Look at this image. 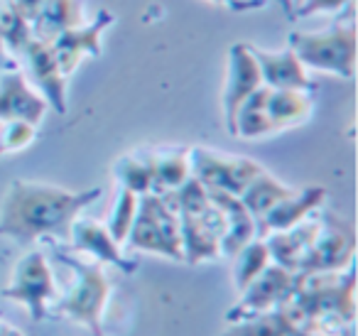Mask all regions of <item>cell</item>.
<instances>
[{
    "label": "cell",
    "instance_id": "cell-1",
    "mask_svg": "<svg viewBox=\"0 0 358 336\" xmlns=\"http://www.w3.org/2000/svg\"><path fill=\"white\" fill-rule=\"evenodd\" d=\"M101 189L69 192L57 184L15 179L0 204V238L30 246L42 238H69V228Z\"/></svg>",
    "mask_w": 358,
    "mask_h": 336
},
{
    "label": "cell",
    "instance_id": "cell-2",
    "mask_svg": "<svg viewBox=\"0 0 358 336\" xmlns=\"http://www.w3.org/2000/svg\"><path fill=\"white\" fill-rule=\"evenodd\" d=\"M287 47L297 55L304 69L324 71L341 79H353L356 74V27L351 22L331 25L319 32L292 30Z\"/></svg>",
    "mask_w": 358,
    "mask_h": 336
},
{
    "label": "cell",
    "instance_id": "cell-3",
    "mask_svg": "<svg viewBox=\"0 0 358 336\" xmlns=\"http://www.w3.org/2000/svg\"><path fill=\"white\" fill-rule=\"evenodd\" d=\"M130 248L155 255L185 260L182 258V233H179V214L164 202L159 194H143L138 199V214L125 238Z\"/></svg>",
    "mask_w": 358,
    "mask_h": 336
},
{
    "label": "cell",
    "instance_id": "cell-4",
    "mask_svg": "<svg viewBox=\"0 0 358 336\" xmlns=\"http://www.w3.org/2000/svg\"><path fill=\"white\" fill-rule=\"evenodd\" d=\"M189 172L209 192H226L234 194V197H241L243 189L260 172H265V167L250 158H236V155L214 153V150L206 148H192Z\"/></svg>",
    "mask_w": 358,
    "mask_h": 336
},
{
    "label": "cell",
    "instance_id": "cell-5",
    "mask_svg": "<svg viewBox=\"0 0 358 336\" xmlns=\"http://www.w3.org/2000/svg\"><path fill=\"white\" fill-rule=\"evenodd\" d=\"M64 260L74 270V285L62 300V314L89 326L94 336H103L101 334V312L108 300V277L101 270V265H84L71 258H64Z\"/></svg>",
    "mask_w": 358,
    "mask_h": 336
},
{
    "label": "cell",
    "instance_id": "cell-6",
    "mask_svg": "<svg viewBox=\"0 0 358 336\" xmlns=\"http://www.w3.org/2000/svg\"><path fill=\"white\" fill-rule=\"evenodd\" d=\"M356 251V233L348 218L336 214H319V231L297 272H336L351 265Z\"/></svg>",
    "mask_w": 358,
    "mask_h": 336
},
{
    "label": "cell",
    "instance_id": "cell-7",
    "mask_svg": "<svg viewBox=\"0 0 358 336\" xmlns=\"http://www.w3.org/2000/svg\"><path fill=\"white\" fill-rule=\"evenodd\" d=\"M3 297L15 300L30 309L32 319H42L47 312V302L57 297V285L47 258L40 251H30L17 260L8 287H3Z\"/></svg>",
    "mask_w": 358,
    "mask_h": 336
},
{
    "label": "cell",
    "instance_id": "cell-8",
    "mask_svg": "<svg viewBox=\"0 0 358 336\" xmlns=\"http://www.w3.org/2000/svg\"><path fill=\"white\" fill-rule=\"evenodd\" d=\"M294 272L285 270L280 265H268L243 292H241V302L226 314L229 321H248L260 314L275 312L285 300H287L289 290H292Z\"/></svg>",
    "mask_w": 358,
    "mask_h": 336
},
{
    "label": "cell",
    "instance_id": "cell-9",
    "mask_svg": "<svg viewBox=\"0 0 358 336\" xmlns=\"http://www.w3.org/2000/svg\"><path fill=\"white\" fill-rule=\"evenodd\" d=\"M115 22V15L110 10H101L91 25H79L71 30L57 35L50 42L52 55H55L57 64H59L62 74L69 76L79 69V64L86 57H99L101 55V37Z\"/></svg>",
    "mask_w": 358,
    "mask_h": 336
},
{
    "label": "cell",
    "instance_id": "cell-10",
    "mask_svg": "<svg viewBox=\"0 0 358 336\" xmlns=\"http://www.w3.org/2000/svg\"><path fill=\"white\" fill-rule=\"evenodd\" d=\"M260 69L255 62L250 42H236L229 50V64H226V86H224V115L229 133L234 130V118L243 101L260 89Z\"/></svg>",
    "mask_w": 358,
    "mask_h": 336
},
{
    "label": "cell",
    "instance_id": "cell-11",
    "mask_svg": "<svg viewBox=\"0 0 358 336\" xmlns=\"http://www.w3.org/2000/svg\"><path fill=\"white\" fill-rule=\"evenodd\" d=\"M27 74L30 81L35 84V91L57 111V113H66V76L62 74L59 64H57L55 55H52L50 42L32 40L22 52Z\"/></svg>",
    "mask_w": 358,
    "mask_h": 336
},
{
    "label": "cell",
    "instance_id": "cell-12",
    "mask_svg": "<svg viewBox=\"0 0 358 336\" xmlns=\"http://www.w3.org/2000/svg\"><path fill=\"white\" fill-rule=\"evenodd\" d=\"M47 111V101L37 94L22 71L0 74V120H27L40 125Z\"/></svg>",
    "mask_w": 358,
    "mask_h": 336
},
{
    "label": "cell",
    "instance_id": "cell-13",
    "mask_svg": "<svg viewBox=\"0 0 358 336\" xmlns=\"http://www.w3.org/2000/svg\"><path fill=\"white\" fill-rule=\"evenodd\" d=\"M253 55L260 69V81L268 89H285V91H309L312 89V79H309V69H304V64L297 59L289 47L280 52L270 50H258L255 45Z\"/></svg>",
    "mask_w": 358,
    "mask_h": 336
},
{
    "label": "cell",
    "instance_id": "cell-14",
    "mask_svg": "<svg viewBox=\"0 0 358 336\" xmlns=\"http://www.w3.org/2000/svg\"><path fill=\"white\" fill-rule=\"evenodd\" d=\"M327 199V189L324 187H304L294 189L289 197H285L280 204H275L268 214L258 221V238H265L270 233L287 231V228L297 226L314 211H319Z\"/></svg>",
    "mask_w": 358,
    "mask_h": 336
},
{
    "label": "cell",
    "instance_id": "cell-15",
    "mask_svg": "<svg viewBox=\"0 0 358 336\" xmlns=\"http://www.w3.org/2000/svg\"><path fill=\"white\" fill-rule=\"evenodd\" d=\"M69 241L74 246V251L86 253V255L96 258L99 262H110V265L120 267L125 272L135 270V262H130L123 255L120 243H115L113 236L108 233V228L96 221V218L76 216V221L69 228Z\"/></svg>",
    "mask_w": 358,
    "mask_h": 336
},
{
    "label": "cell",
    "instance_id": "cell-16",
    "mask_svg": "<svg viewBox=\"0 0 358 336\" xmlns=\"http://www.w3.org/2000/svg\"><path fill=\"white\" fill-rule=\"evenodd\" d=\"M211 202L221 209L224 214V238H221V255L234 258L245 243H250L253 238H258V226H255V218L250 216V211L243 206L238 197L226 192H209Z\"/></svg>",
    "mask_w": 358,
    "mask_h": 336
},
{
    "label": "cell",
    "instance_id": "cell-17",
    "mask_svg": "<svg viewBox=\"0 0 358 336\" xmlns=\"http://www.w3.org/2000/svg\"><path fill=\"white\" fill-rule=\"evenodd\" d=\"M265 115H268L273 135L280 133V130L294 128V125L304 123L312 115V99H309L307 91L268 89V96H265Z\"/></svg>",
    "mask_w": 358,
    "mask_h": 336
},
{
    "label": "cell",
    "instance_id": "cell-18",
    "mask_svg": "<svg viewBox=\"0 0 358 336\" xmlns=\"http://www.w3.org/2000/svg\"><path fill=\"white\" fill-rule=\"evenodd\" d=\"M84 25V8L79 0H45L32 20V37L52 42L57 35Z\"/></svg>",
    "mask_w": 358,
    "mask_h": 336
},
{
    "label": "cell",
    "instance_id": "cell-19",
    "mask_svg": "<svg viewBox=\"0 0 358 336\" xmlns=\"http://www.w3.org/2000/svg\"><path fill=\"white\" fill-rule=\"evenodd\" d=\"M152 164V194H167L192 177L189 172V150L159 148L148 150Z\"/></svg>",
    "mask_w": 358,
    "mask_h": 336
},
{
    "label": "cell",
    "instance_id": "cell-20",
    "mask_svg": "<svg viewBox=\"0 0 358 336\" xmlns=\"http://www.w3.org/2000/svg\"><path fill=\"white\" fill-rule=\"evenodd\" d=\"M292 192H294L292 187H287V184H282L280 179H275L273 174L265 169V172H260L258 177L243 189V194H241L238 199L243 202V206L248 209L250 216L255 218V226H258L260 218H263L275 204H280L285 197H289Z\"/></svg>",
    "mask_w": 358,
    "mask_h": 336
},
{
    "label": "cell",
    "instance_id": "cell-21",
    "mask_svg": "<svg viewBox=\"0 0 358 336\" xmlns=\"http://www.w3.org/2000/svg\"><path fill=\"white\" fill-rule=\"evenodd\" d=\"M113 174L118 179V187H125L135 192L138 197L152 194V164H150V153H130L120 158L113 167Z\"/></svg>",
    "mask_w": 358,
    "mask_h": 336
},
{
    "label": "cell",
    "instance_id": "cell-22",
    "mask_svg": "<svg viewBox=\"0 0 358 336\" xmlns=\"http://www.w3.org/2000/svg\"><path fill=\"white\" fill-rule=\"evenodd\" d=\"M236 267H234V285L238 292H243L265 267L270 265V251L263 238H253L236 253Z\"/></svg>",
    "mask_w": 358,
    "mask_h": 336
},
{
    "label": "cell",
    "instance_id": "cell-23",
    "mask_svg": "<svg viewBox=\"0 0 358 336\" xmlns=\"http://www.w3.org/2000/svg\"><path fill=\"white\" fill-rule=\"evenodd\" d=\"M0 40L8 47L13 57H20L25 52V47L30 45L35 37H32V25L6 3L0 0Z\"/></svg>",
    "mask_w": 358,
    "mask_h": 336
},
{
    "label": "cell",
    "instance_id": "cell-24",
    "mask_svg": "<svg viewBox=\"0 0 358 336\" xmlns=\"http://www.w3.org/2000/svg\"><path fill=\"white\" fill-rule=\"evenodd\" d=\"M292 329H297V326L292 324V316L287 314L285 307H278V309L268 312V314L241 321L234 331H229V334H224V336H287Z\"/></svg>",
    "mask_w": 358,
    "mask_h": 336
},
{
    "label": "cell",
    "instance_id": "cell-25",
    "mask_svg": "<svg viewBox=\"0 0 358 336\" xmlns=\"http://www.w3.org/2000/svg\"><path fill=\"white\" fill-rule=\"evenodd\" d=\"M138 194L130 192L125 187L115 189V197H113V206H110V216H108V233L113 236L115 243H125L130 233V226L135 221V214H138Z\"/></svg>",
    "mask_w": 358,
    "mask_h": 336
},
{
    "label": "cell",
    "instance_id": "cell-26",
    "mask_svg": "<svg viewBox=\"0 0 358 336\" xmlns=\"http://www.w3.org/2000/svg\"><path fill=\"white\" fill-rule=\"evenodd\" d=\"M35 133L37 125L27 123V120H8L3 133H0V158L27 148L35 140Z\"/></svg>",
    "mask_w": 358,
    "mask_h": 336
},
{
    "label": "cell",
    "instance_id": "cell-27",
    "mask_svg": "<svg viewBox=\"0 0 358 336\" xmlns=\"http://www.w3.org/2000/svg\"><path fill=\"white\" fill-rule=\"evenodd\" d=\"M351 0H297L294 15L297 18H312V15H327V13H338Z\"/></svg>",
    "mask_w": 358,
    "mask_h": 336
},
{
    "label": "cell",
    "instance_id": "cell-28",
    "mask_svg": "<svg viewBox=\"0 0 358 336\" xmlns=\"http://www.w3.org/2000/svg\"><path fill=\"white\" fill-rule=\"evenodd\" d=\"M6 3L10 8H15V10L32 25V20L37 18V13H40V8H42L45 0H6Z\"/></svg>",
    "mask_w": 358,
    "mask_h": 336
},
{
    "label": "cell",
    "instance_id": "cell-29",
    "mask_svg": "<svg viewBox=\"0 0 358 336\" xmlns=\"http://www.w3.org/2000/svg\"><path fill=\"white\" fill-rule=\"evenodd\" d=\"M8 71H17V62L0 40V74H8Z\"/></svg>",
    "mask_w": 358,
    "mask_h": 336
},
{
    "label": "cell",
    "instance_id": "cell-30",
    "mask_svg": "<svg viewBox=\"0 0 358 336\" xmlns=\"http://www.w3.org/2000/svg\"><path fill=\"white\" fill-rule=\"evenodd\" d=\"M211 3L231 8V10H245V8H253V6H248V3H243V0H211Z\"/></svg>",
    "mask_w": 358,
    "mask_h": 336
},
{
    "label": "cell",
    "instance_id": "cell-31",
    "mask_svg": "<svg viewBox=\"0 0 358 336\" xmlns=\"http://www.w3.org/2000/svg\"><path fill=\"white\" fill-rule=\"evenodd\" d=\"M294 3H297V0H294ZM294 3H292V6H294Z\"/></svg>",
    "mask_w": 358,
    "mask_h": 336
}]
</instances>
